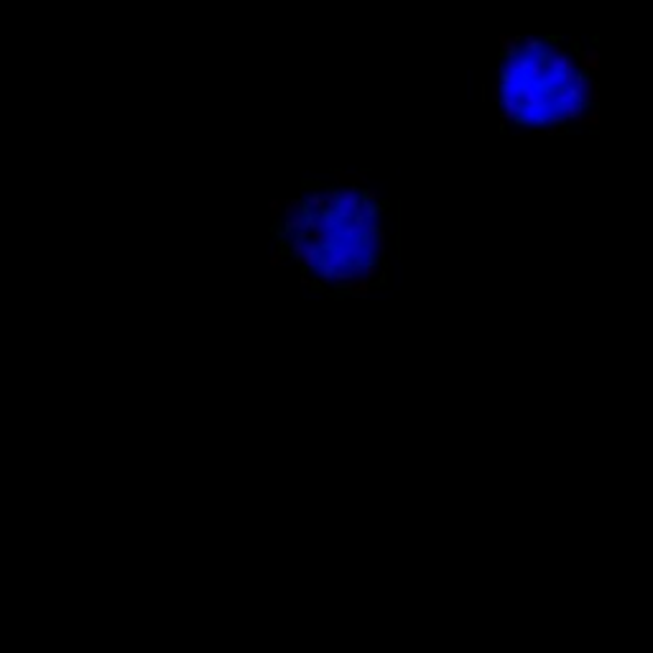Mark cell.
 Wrapping results in <instances>:
<instances>
[{
	"instance_id": "obj_6",
	"label": "cell",
	"mask_w": 653,
	"mask_h": 653,
	"mask_svg": "<svg viewBox=\"0 0 653 653\" xmlns=\"http://www.w3.org/2000/svg\"><path fill=\"white\" fill-rule=\"evenodd\" d=\"M283 227L289 232H304L306 230V215H296V217H286Z\"/></svg>"
},
{
	"instance_id": "obj_7",
	"label": "cell",
	"mask_w": 653,
	"mask_h": 653,
	"mask_svg": "<svg viewBox=\"0 0 653 653\" xmlns=\"http://www.w3.org/2000/svg\"><path fill=\"white\" fill-rule=\"evenodd\" d=\"M283 202L286 199H271L268 202V215L276 220V217H283Z\"/></svg>"
},
{
	"instance_id": "obj_2",
	"label": "cell",
	"mask_w": 653,
	"mask_h": 653,
	"mask_svg": "<svg viewBox=\"0 0 653 653\" xmlns=\"http://www.w3.org/2000/svg\"><path fill=\"white\" fill-rule=\"evenodd\" d=\"M291 255L294 260L304 268V271H316L319 268V248L311 242V237H306L304 232H299L291 242Z\"/></svg>"
},
{
	"instance_id": "obj_4",
	"label": "cell",
	"mask_w": 653,
	"mask_h": 653,
	"mask_svg": "<svg viewBox=\"0 0 653 653\" xmlns=\"http://www.w3.org/2000/svg\"><path fill=\"white\" fill-rule=\"evenodd\" d=\"M304 204H306V207H309L311 212H316V215H319V212H324V210H326V199H324V191H311V194L304 199Z\"/></svg>"
},
{
	"instance_id": "obj_3",
	"label": "cell",
	"mask_w": 653,
	"mask_h": 653,
	"mask_svg": "<svg viewBox=\"0 0 653 653\" xmlns=\"http://www.w3.org/2000/svg\"><path fill=\"white\" fill-rule=\"evenodd\" d=\"M332 179H335L337 186H367V181H370V174H367V171H345V169H337V171L332 174Z\"/></svg>"
},
{
	"instance_id": "obj_5",
	"label": "cell",
	"mask_w": 653,
	"mask_h": 653,
	"mask_svg": "<svg viewBox=\"0 0 653 653\" xmlns=\"http://www.w3.org/2000/svg\"><path fill=\"white\" fill-rule=\"evenodd\" d=\"M296 215H304V202L301 199H286L283 202V220L286 217H296Z\"/></svg>"
},
{
	"instance_id": "obj_8",
	"label": "cell",
	"mask_w": 653,
	"mask_h": 653,
	"mask_svg": "<svg viewBox=\"0 0 653 653\" xmlns=\"http://www.w3.org/2000/svg\"><path fill=\"white\" fill-rule=\"evenodd\" d=\"M268 263L276 268V266H283V255L278 253V250H271V255H268Z\"/></svg>"
},
{
	"instance_id": "obj_1",
	"label": "cell",
	"mask_w": 653,
	"mask_h": 653,
	"mask_svg": "<svg viewBox=\"0 0 653 653\" xmlns=\"http://www.w3.org/2000/svg\"><path fill=\"white\" fill-rule=\"evenodd\" d=\"M495 110L503 133H590L600 120L597 38L528 33L500 38Z\"/></svg>"
}]
</instances>
